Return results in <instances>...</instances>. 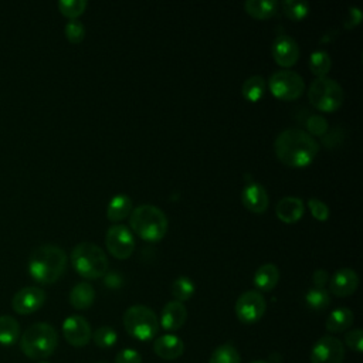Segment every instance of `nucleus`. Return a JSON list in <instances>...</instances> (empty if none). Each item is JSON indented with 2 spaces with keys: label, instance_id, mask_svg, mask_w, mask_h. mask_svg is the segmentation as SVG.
I'll return each instance as SVG.
<instances>
[{
  "label": "nucleus",
  "instance_id": "39448f33",
  "mask_svg": "<svg viewBox=\"0 0 363 363\" xmlns=\"http://www.w3.org/2000/svg\"><path fill=\"white\" fill-rule=\"evenodd\" d=\"M74 269L85 279H98L108 272V257L102 248L94 242H79L71 251Z\"/></svg>",
  "mask_w": 363,
  "mask_h": 363
},
{
  "label": "nucleus",
  "instance_id": "ea45409f",
  "mask_svg": "<svg viewBox=\"0 0 363 363\" xmlns=\"http://www.w3.org/2000/svg\"><path fill=\"white\" fill-rule=\"evenodd\" d=\"M312 279H313L315 288H325V285L329 282V274L325 269H316L313 272Z\"/></svg>",
  "mask_w": 363,
  "mask_h": 363
},
{
  "label": "nucleus",
  "instance_id": "6ab92c4d",
  "mask_svg": "<svg viewBox=\"0 0 363 363\" xmlns=\"http://www.w3.org/2000/svg\"><path fill=\"white\" fill-rule=\"evenodd\" d=\"M153 350L163 360H174L183 354L184 343L179 336L166 333L156 337L153 343Z\"/></svg>",
  "mask_w": 363,
  "mask_h": 363
},
{
  "label": "nucleus",
  "instance_id": "7ed1b4c3",
  "mask_svg": "<svg viewBox=\"0 0 363 363\" xmlns=\"http://www.w3.org/2000/svg\"><path fill=\"white\" fill-rule=\"evenodd\" d=\"M129 224L133 233L145 241H160L169 228V220L163 210L153 204H140L129 214Z\"/></svg>",
  "mask_w": 363,
  "mask_h": 363
},
{
  "label": "nucleus",
  "instance_id": "aec40b11",
  "mask_svg": "<svg viewBox=\"0 0 363 363\" xmlns=\"http://www.w3.org/2000/svg\"><path fill=\"white\" fill-rule=\"evenodd\" d=\"M279 281V269L277 265L268 262L257 268L252 277L254 286L258 292H269L272 291Z\"/></svg>",
  "mask_w": 363,
  "mask_h": 363
},
{
  "label": "nucleus",
  "instance_id": "4c0bfd02",
  "mask_svg": "<svg viewBox=\"0 0 363 363\" xmlns=\"http://www.w3.org/2000/svg\"><path fill=\"white\" fill-rule=\"evenodd\" d=\"M115 363H142V356L135 349H122L116 354Z\"/></svg>",
  "mask_w": 363,
  "mask_h": 363
},
{
  "label": "nucleus",
  "instance_id": "2eb2a0df",
  "mask_svg": "<svg viewBox=\"0 0 363 363\" xmlns=\"http://www.w3.org/2000/svg\"><path fill=\"white\" fill-rule=\"evenodd\" d=\"M241 203L248 211L254 214H262L269 206V197L262 184L250 182L241 191Z\"/></svg>",
  "mask_w": 363,
  "mask_h": 363
},
{
  "label": "nucleus",
  "instance_id": "a878e982",
  "mask_svg": "<svg viewBox=\"0 0 363 363\" xmlns=\"http://www.w3.org/2000/svg\"><path fill=\"white\" fill-rule=\"evenodd\" d=\"M265 86H267V84H265V79L262 75H252L244 81V84L241 86V94L245 101L258 102L264 96Z\"/></svg>",
  "mask_w": 363,
  "mask_h": 363
},
{
  "label": "nucleus",
  "instance_id": "b1692460",
  "mask_svg": "<svg viewBox=\"0 0 363 363\" xmlns=\"http://www.w3.org/2000/svg\"><path fill=\"white\" fill-rule=\"evenodd\" d=\"M353 319V312L349 308H337L329 313L325 326L330 333H340L352 326Z\"/></svg>",
  "mask_w": 363,
  "mask_h": 363
},
{
  "label": "nucleus",
  "instance_id": "f8f14e48",
  "mask_svg": "<svg viewBox=\"0 0 363 363\" xmlns=\"http://www.w3.org/2000/svg\"><path fill=\"white\" fill-rule=\"evenodd\" d=\"M45 298V292L40 286H24L14 294L11 308L18 315H30L44 305Z\"/></svg>",
  "mask_w": 363,
  "mask_h": 363
},
{
  "label": "nucleus",
  "instance_id": "bb28decb",
  "mask_svg": "<svg viewBox=\"0 0 363 363\" xmlns=\"http://www.w3.org/2000/svg\"><path fill=\"white\" fill-rule=\"evenodd\" d=\"M332 60L330 55L323 50H316L309 55V69L316 78L326 77L330 71Z\"/></svg>",
  "mask_w": 363,
  "mask_h": 363
},
{
  "label": "nucleus",
  "instance_id": "dca6fc26",
  "mask_svg": "<svg viewBox=\"0 0 363 363\" xmlns=\"http://www.w3.org/2000/svg\"><path fill=\"white\" fill-rule=\"evenodd\" d=\"M359 286V277L352 268H340L329 278V289L333 295L346 298L354 294Z\"/></svg>",
  "mask_w": 363,
  "mask_h": 363
},
{
  "label": "nucleus",
  "instance_id": "79ce46f5",
  "mask_svg": "<svg viewBox=\"0 0 363 363\" xmlns=\"http://www.w3.org/2000/svg\"><path fill=\"white\" fill-rule=\"evenodd\" d=\"M40 363H48V362H40Z\"/></svg>",
  "mask_w": 363,
  "mask_h": 363
},
{
  "label": "nucleus",
  "instance_id": "c756f323",
  "mask_svg": "<svg viewBox=\"0 0 363 363\" xmlns=\"http://www.w3.org/2000/svg\"><path fill=\"white\" fill-rule=\"evenodd\" d=\"M305 302L313 311H323L330 305L329 291L325 288H311L305 295Z\"/></svg>",
  "mask_w": 363,
  "mask_h": 363
},
{
  "label": "nucleus",
  "instance_id": "423d86ee",
  "mask_svg": "<svg viewBox=\"0 0 363 363\" xmlns=\"http://www.w3.org/2000/svg\"><path fill=\"white\" fill-rule=\"evenodd\" d=\"M123 328L133 339L152 340L159 330L157 315L145 305H132L123 313Z\"/></svg>",
  "mask_w": 363,
  "mask_h": 363
},
{
  "label": "nucleus",
  "instance_id": "9b49d317",
  "mask_svg": "<svg viewBox=\"0 0 363 363\" xmlns=\"http://www.w3.org/2000/svg\"><path fill=\"white\" fill-rule=\"evenodd\" d=\"M345 346L340 339L325 335L319 337L309 354L311 363H343Z\"/></svg>",
  "mask_w": 363,
  "mask_h": 363
},
{
  "label": "nucleus",
  "instance_id": "f257e3e1",
  "mask_svg": "<svg viewBox=\"0 0 363 363\" xmlns=\"http://www.w3.org/2000/svg\"><path fill=\"white\" fill-rule=\"evenodd\" d=\"M274 152L278 160L289 167L309 166L318 152L319 145L308 132L298 128H289L278 133L274 140Z\"/></svg>",
  "mask_w": 363,
  "mask_h": 363
},
{
  "label": "nucleus",
  "instance_id": "ddd939ff",
  "mask_svg": "<svg viewBox=\"0 0 363 363\" xmlns=\"http://www.w3.org/2000/svg\"><path fill=\"white\" fill-rule=\"evenodd\" d=\"M271 52L274 61L282 67V69H288L294 67L299 58V47L298 43L288 34H278L271 45Z\"/></svg>",
  "mask_w": 363,
  "mask_h": 363
},
{
  "label": "nucleus",
  "instance_id": "4468645a",
  "mask_svg": "<svg viewBox=\"0 0 363 363\" xmlns=\"http://www.w3.org/2000/svg\"><path fill=\"white\" fill-rule=\"evenodd\" d=\"M62 335L74 347H84L92 337L91 325L81 315H71L62 323Z\"/></svg>",
  "mask_w": 363,
  "mask_h": 363
},
{
  "label": "nucleus",
  "instance_id": "473e14b6",
  "mask_svg": "<svg viewBox=\"0 0 363 363\" xmlns=\"http://www.w3.org/2000/svg\"><path fill=\"white\" fill-rule=\"evenodd\" d=\"M86 9L85 0H60L58 10L62 16L68 17L69 20H77Z\"/></svg>",
  "mask_w": 363,
  "mask_h": 363
},
{
  "label": "nucleus",
  "instance_id": "a19ab883",
  "mask_svg": "<svg viewBox=\"0 0 363 363\" xmlns=\"http://www.w3.org/2000/svg\"><path fill=\"white\" fill-rule=\"evenodd\" d=\"M251 363H268V362H265V360H254Z\"/></svg>",
  "mask_w": 363,
  "mask_h": 363
},
{
  "label": "nucleus",
  "instance_id": "2f4dec72",
  "mask_svg": "<svg viewBox=\"0 0 363 363\" xmlns=\"http://www.w3.org/2000/svg\"><path fill=\"white\" fill-rule=\"evenodd\" d=\"M92 339H94V343L98 346V347H102V349H109L112 347L116 340H118V333L111 326H101L98 328L94 333H92Z\"/></svg>",
  "mask_w": 363,
  "mask_h": 363
},
{
  "label": "nucleus",
  "instance_id": "a211bd4d",
  "mask_svg": "<svg viewBox=\"0 0 363 363\" xmlns=\"http://www.w3.org/2000/svg\"><path fill=\"white\" fill-rule=\"evenodd\" d=\"M303 213H305V203L299 197L286 196L281 199L275 206L277 217L285 224H292L299 221Z\"/></svg>",
  "mask_w": 363,
  "mask_h": 363
},
{
  "label": "nucleus",
  "instance_id": "58836bf2",
  "mask_svg": "<svg viewBox=\"0 0 363 363\" xmlns=\"http://www.w3.org/2000/svg\"><path fill=\"white\" fill-rule=\"evenodd\" d=\"M362 21V11L359 7H350L347 11V17L343 21V27L350 30L354 28L356 26H359Z\"/></svg>",
  "mask_w": 363,
  "mask_h": 363
},
{
  "label": "nucleus",
  "instance_id": "f3484780",
  "mask_svg": "<svg viewBox=\"0 0 363 363\" xmlns=\"http://www.w3.org/2000/svg\"><path fill=\"white\" fill-rule=\"evenodd\" d=\"M186 319H187L186 306L179 301H170L163 306L160 312L159 323L164 330L174 332L184 325Z\"/></svg>",
  "mask_w": 363,
  "mask_h": 363
},
{
  "label": "nucleus",
  "instance_id": "20e7f679",
  "mask_svg": "<svg viewBox=\"0 0 363 363\" xmlns=\"http://www.w3.org/2000/svg\"><path fill=\"white\" fill-rule=\"evenodd\" d=\"M21 352L33 360L50 357L58 346V335L54 326L45 322L30 325L18 339Z\"/></svg>",
  "mask_w": 363,
  "mask_h": 363
},
{
  "label": "nucleus",
  "instance_id": "7c9ffc66",
  "mask_svg": "<svg viewBox=\"0 0 363 363\" xmlns=\"http://www.w3.org/2000/svg\"><path fill=\"white\" fill-rule=\"evenodd\" d=\"M281 9L289 20L301 21L309 13V3L308 1H296V0H284L281 3Z\"/></svg>",
  "mask_w": 363,
  "mask_h": 363
},
{
  "label": "nucleus",
  "instance_id": "393cba45",
  "mask_svg": "<svg viewBox=\"0 0 363 363\" xmlns=\"http://www.w3.org/2000/svg\"><path fill=\"white\" fill-rule=\"evenodd\" d=\"M21 336L18 322L10 315L0 316V345L13 346Z\"/></svg>",
  "mask_w": 363,
  "mask_h": 363
},
{
  "label": "nucleus",
  "instance_id": "9d476101",
  "mask_svg": "<svg viewBox=\"0 0 363 363\" xmlns=\"http://www.w3.org/2000/svg\"><path fill=\"white\" fill-rule=\"evenodd\" d=\"M105 245L113 258L126 259L135 251L133 234L128 227L122 224H115L106 231Z\"/></svg>",
  "mask_w": 363,
  "mask_h": 363
},
{
  "label": "nucleus",
  "instance_id": "f704fd0d",
  "mask_svg": "<svg viewBox=\"0 0 363 363\" xmlns=\"http://www.w3.org/2000/svg\"><path fill=\"white\" fill-rule=\"evenodd\" d=\"M64 33L71 44H79L85 37V27L79 20H69L64 27Z\"/></svg>",
  "mask_w": 363,
  "mask_h": 363
},
{
  "label": "nucleus",
  "instance_id": "e433bc0d",
  "mask_svg": "<svg viewBox=\"0 0 363 363\" xmlns=\"http://www.w3.org/2000/svg\"><path fill=\"white\" fill-rule=\"evenodd\" d=\"M345 343L353 352L362 353L363 352V330L362 329H352L345 335Z\"/></svg>",
  "mask_w": 363,
  "mask_h": 363
},
{
  "label": "nucleus",
  "instance_id": "c85d7f7f",
  "mask_svg": "<svg viewBox=\"0 0 363 363\" xmlns=\"http://www.w3.org/2000/svg\"><path fill=\"white\" fill-rule=\"evenodd\" d=\"M208 363H240V353L231 343H223L213 350Z\"/></svg>",
  "mask_w": 363,
  "mask_h": 363
},
{
  "label": "nucleus",
  "instance_id": "c9c22d12",
  "mask_svg": "<svg viewBox=\"0 0 363 363\" xmlns=\"http://www.w3.org/2000/svg\"><path fill=\"white\" fill-rule=\"evenodd\" d=\"M306 206H308V208L311 211V216L315 220H318V221H326L329 218V216H330L329 207L326 206V203H323L319 199H315V197L309 199Z\"/></svg>",
  "mask_w": 363,
  "mask_h": 363
},
{
  "label": "nucleus",
  "instance_id": "5701e85b",
  "mask_svg": "<svg viewBox=\"0 0 363 363\" xmlns=\"http://www.w3.org/2000/svg\"><path fill=\"white\" fill-rule=\"evenodd\" d=\"M279 3L275 0H247L244 10L248 16L257 20H268L278 11Z\"/></svg>",
  "mask_w": 363,
  "mask_h": 363
},
{
  "label": "nucleus",
  "instance_id": "4be33fe9",
  "mask_svg": "<svg viewBox=\"0 0 363 363\" xmlns=\"http://www.w3.org/2000/svg\"><path fill=\"white\" fill-rule=\"evenodd\" d=\"M133 210V203L129 196L126 194H116L111 199L108 208H106V217L108 220L116 223L125 220Z\"/></svg>",
  "mask_w": 363,
  "mask_h": 363
},
{
  "label": "nucleus",
  "instance_id": "f03ea898",
  "mask_svg": "<svg viewBox=\"0 0 363 363\" xmlns=\"http://www.w3.org/2000/svg\"><path fill=\"white\" fill-rule=\"evenodd\" d=\"M67 268L65 251L54 244H44L34 248L28 257V272L31 278L44 285L57 282Z\"/></svg>",
  "mask_w": 363,
  "mask_h": 363
},
{
  "label": "nucleus",
  "instance_id": "0eeeda50",
  "mask_svg": "<svg viewBox=\"0 0 363 363\" xmlns=\"http://www.w3.org/2000/svg\"><path fill=\"white\" fill-rule=\"evenodd\" d=\"M308 99L319 112H335L342 106L343 89L329 77L315 78L308 88Z\"/></svg>",
  "mask_w": 363,
  "mask_h": 363
},
{
  "label": "nucleus",
  "instance_id": "cd10ccee",
  "mask_svg": "<svg viewBox=\"0 0 363 363\" xmlns=\"http://www.w3.org/2000/svg\"><path fill=\"white\" fill-rule=\"evenodd\" d=\"M194 282L189 277H179L170 285L172 296L174 298V301H179L182 303L184 301H189L194 295Z\"/></svg>",
  "mask_w": 363,
  "mask_h": 363
},
{
  "label": "nucleus",
  "instance_id": "1a4fd4ad",
  "mask_svg": "<svg viewBox=\"0 0 363 363\" xmlns=\"http://www.w3.org/2000/svg\"><path fill=\"white\" fill-rule=\"evenodd\" d=\"M267 309L265 298L258 291H245L235 301V316L241 323L252 325L258 322Z\"/></svg>",
  "mask_w": 363,
  "mask_h": 363
},
{
  "label": "nucleus",
  "instance_id": "72a5a7b5",
  "mask_svg": "<svg viewBox=\"0 0 363 363\" xmlns=\"http://www.w3.org/2000/svg\"><path fill=\"white\" fill-rule=\"evenodd\" d=\"M305 126H306L305 132H308L312 138L313 136H325L329 129L328 121L322 115H318V113L309 115L305 121Z\"/></svg>",
  "mask_w": 363,
  "mask_h": 363
},
{
  "label": "nucleus",
  "instance_id": "412c9836",
  "mask_svg": "<svg viewBox=\"0 0 363 363\" xmlns=\"http://www.w3.org/2000/svg\"><path fill=\"white\" fill-rule=\"evenodd\" d=\"M95 301V289L88 282H78L69 292V303L72 308L84 311L92 306Z\"/></svg>",
  "mask_w": 363,
  "mask_h": 363
},
{
  "label": "nucleus",
  "instance_id": "6e6552de",
  "mask_svg": "<svg viewBox=\"0 0 363 363\" xmlns=\"http://www.w3.org/2000/svg\"><path fill=\"white\" fill-rule=\"evenodd\" d=\"M271 94L281 101H295L305 91L303 78L292 69H278L268 79Z\"/></svg>",
  "mask_w": 363,
  "mask_h": 363
}]
</instances>
